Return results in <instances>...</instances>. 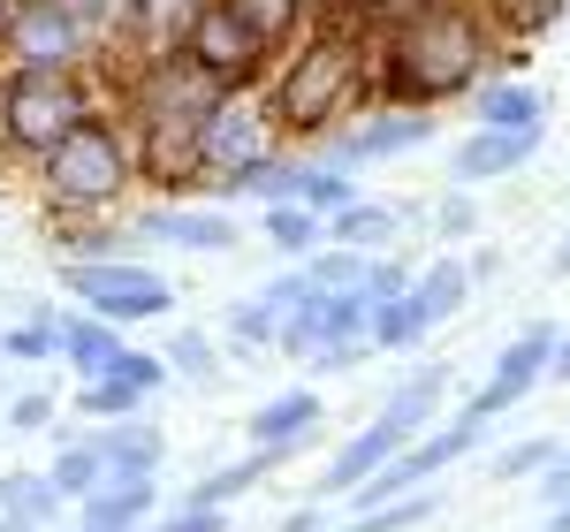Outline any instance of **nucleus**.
<instances>
[{
    "label": "nucleus",
    "instance_id": "1",
    "mask_svg": "<svg viewBox=\"0 0 570 532\" xmlns=\"http://www.w3.org/2000/svg\"><path fill=\"white\" fill-rule=\"evenodd\" d=\"M480 77H494V39L464 0H441V8H419V16L373 31V85L395 107L464 99Z\"/></svg>",
    "mask_w": 570,
    "mask_h": 532
},
{
    "label": "nucleus",
    "instance_id": "2",
    "mask_svg": "<svg viewBox=\"0 0 570 532\" xmlns=\"http://www.w3.org/2000/svg\"><path fill=\"white\" fill-rule=\"evenodd\" d=\"M365 91H373V31L357 16H312L305 31L282 46V69H274L266 107H274L282 137L312 145L335 122H351L357 107H365Z\"/></svg>",
    "mask_w": 570,
    "mask_h": 532
},
{
    "label": "nucleus",
    "instance_id": "3",
    "mask_svg": "<svg viewBox=\"0 0 570 532\" xmlns=\"http://www.w3.org/2000/svg\"><path fill=\"white\" fill-rule=\"evenodd\" d=\"M31 190L53 221H99V214H130L137 198V152H130V130L122 115H85L77 130L61 137L31 168Z\"/></svg>",
    "mask_w": 570,
    "mask_h": 532
},
{
    "label": "nucleus",
    "instance_id": "4",
    "mask_svg": "<svg viewBox=\"0 0 570 532\" xmlns=\"http://www.w3.org/2000/svg\"><path fill=\"white\" fill-rule=\"evenodd\" d=\"M85 115H99L91 69H0V168H39Z\"/></svg>",
    "mask_w": 570,
    "mask_h": 532
},
{
    "label": "nucleus",
    "instance_id": "5",
    "mask_svg": "<svg viewBox=\"0 0 570 532\" xmlns=\"http://www.w3.org/2000/svg\"><path fill=\"white\" fill-rule=\"evenodd\" d=\"M61 289L85 312L115 319L122 335L176 312V282H168L160 266H145V259H61Z\"/></svg>",
    "mask_w": 570,
    "mask_h": 532
},
{
    "label": "nucleus",
    "instance_id": "6",
    "mask_svg": "<svg viewBox=\"0 0 570 532\" xmlns=\"http://www.w3.org/2000/svg\"><path fill=\"white\" fill-rule=\"evenodd\" d=\"M441 137L434 107H395V99H381V107H365V115H351V122H335L327 137H312L305 152L312 160H327V168H373V160H403V152H426Z\"/></svg>",
    "mask_w": 570,
    "mask_h": 532
},
{
    "label": "nucleus",
    "instance_id": "7",
    "mask_svg": "<svg viewBox=\"0 0 570 532\" xmlns=\"http://www.w3.org/2000/svg\"><path fill=\"white\" fill-rule=\"evenodd\" d=\"M220 77H206L190 53H168V61H145L130 69V91H122V130H145V122H206L220 107Z\"/></svg>",
    "mask_w": 570,
    "mask_h": 532
},
{
    "label": "nucleus",
    "instance_id": "8",
    "mask_svg": "<svg viewBox=\"0 0 570 532\" xmlns=\"http://www.w3.org/2000/svg\"><path fill=\"white\" fill-rule=\"evenodd\" d=\"M274 145H289V137L274 122L266 91L259 85L220 91V107L206 115V130H198V168H206V183H220V176H236V168H252L259 152H274ZM206 183H198V190H206Z\"/></svg>",
    "mask_w": 570,
    "mask_h": 532
},
{
    "label": "nucleus",
    "instance_id": "9",
    "mask_svg": "<svg viewBox=\"0 0 570 532\" xmlns=\"http://www.w3.org/2000/svg\"><path fill=\"white\" fill-rule=\"evenodd\" d=\"M137 244H168V252H190V259H228L236 244H244V228L228 206L214 198H145L130 214Z\"/></svg>",
    "mask_w": 570,
    "mask_h": 532
},
{
    "label": "nucleus",
    "instance_id": "10",
    "mask_svg": "<svg viewBox=\"0 0 570 532\" xmlns=\"http://www.w3.org/2000/svg\"><path fill=\"white\" fill-rule=\"evenodd\" d=\"M0 69H91V39L85 23L61 0H31L8 16L0 31Z\"/></svg>",
    "mask_w": 570,
    "mask_h": 532
},
{
    "label": "nucleus",
    "instance_id": "11",
    "mask_svg": "<svg viewBox=\"0 0 570 532\" xmlns=\"http://www.w3.org/2000/svg\"><path fill=\"white\" fill-rule=\"evenodd\" d=\"M183 53L206 69V77H220L228 91H244V85H259V69H266V53L274 46L252 31V23H236L228 8H214V0H198V16H190V39H183Z\"/></svg>",
    "mask_w": 570,
    "mask_h": 532
},
{
    "label": "nucleus",
    "instance_id": "12",
    "mask_svg": "<svg viewBox=\"0 0 570 532\" xmlns=\"http://www.w3.org/2000/svg\"><path fill=\"white\" fill-rule=\"evenodd\" d=\"M556 335H563L556 319H532V327L518 335V343H502L494 373H487V388H480L472 403H464V411H472V418H487V426H494L502 411H518V403H525L532 388L548 381V351H556Z\"/></svg>",
    "mask_w": 570,
    "mask_h": 532
},
{
    "label": "nucleus",
    "instance_id": "13",
    "mask_svg": "<svg viewBox=\"0 0 570 532\" xmlns=\"http://www.w3.org/2000/svg\"><path fill=\"white\" fill-rule=\"evenodd\" d=\"M327 434V403L320 388H282V396H266L252 418H244V442L266 449L274 464H289V456H305L312 442Z\"/></svg>",
    "mask_w": 570,
    "mask_h": 532
},
{
    "label": "nucleus",
    "instance_id": "14",
    "mask_svg": "<svg viewBox=\"0 0 570 532\" xmlns=\"http://www.w3.org/2000/svg\"><path fill=\"white\" fill-rule=\"evenodd\" d=\"M540 145H548V122H532V130H464L456 137V152H449V183H502L532 168L540 160Z\"/></svg>",
    "mask_w": 570,
    "mask_h": 532
},
{
    "label": "nucleus",
    "instance_id": "15",
    "mask_svg": "<svg viewBox=\"0 0 570 532\" xmlns=\"http://www.w3.org/2000/svg\"><path fill=\"white\" fill-rule=\"evenodd\" d=\"M297 176H305V145H274V152H259L252 168H236V176L206 183L198 198H214V206H289L297 198Z\"/></svg>",
    "mask_w": 570,
    "mask_h": 532
},
{
    "label": "nucleus",
    "instance_id": "16",
    "mask_svg": "<svg viewBox=\"0 0 570 532\" xmlns=\"http://www.w3.org/2000/svg\"><path fill=\"white\" fill-rule=\"evenodd\" d=\"M160 510H168V502H160V472H153V480H115V487L85 494V502L69 510V532H145Z\"/></svg>",
    "mask_w": 570,
    "mask_h": 532
},
{
    "label": "nucleus",
    "instance_id": "17",
    "mask_svg": "<svg viewBox=\"0 0 570 532\" xmlns=\"http://www.w3.org/2000/svg\"><path fill=\"white\" fill-rule=\"evenodd\" d=\"M190 16H198V0H137L130 23H122V39H115V53H130L122 69H145V61H168V53H183V39H190Z\"/></svg>",
    "mask_w": 570,
    "mask_h": 532
},
{
    "label": "nucleus",
    "instance_id": "18",
    "mask_svg": "<svg viewBox=\"0 0 570 532\" xmlns=\"http://www.w3.org/2000/svg\"><path fill=\"white\" fill-rule=\"evenodd\" d=\"M389 456H403V434L373 418V426H357L351 442H335V456H327V472H320V487H312V494H320V502H343V494L365 487Z\"/></svg>",
    "mask_w": 570,
    "mask_h": 532
},
{
    "label": "nucleus",
    "instance_id": "19",
    "mask_svg": "<svg viewBox=\"0 0 570 532\" xmlns=\"http://www.w3.org/2000/svg\"><path fill=\"white\" fill-rule=\"evenodd\" d=\"M464 107H472V130H532V122H548V91H532L525 77H480L464 91Z\"/></svg>",
    "mask_w": 570,
    "mask_h": 532
},
{
    "label": "nucleus",
    "instance_id": "20",
    "mask_svg": "<svg viewBox=\"0 0 570 532\" xmlns=\"http://www.w3.org/2000/svg\"><path fill=\"white\" fill-rule=\"evenodd\" d=\"M99 449H107V472L115 480H153L160 464H168V434L153 426V411H130V418H115V426H91Z\"/></svg>",
    "mask_w": 570,
    "mask_h": 532
},
{
    "label": "nucleus",
    "instance_id": "21",
    "mask_svg": "<svg viewBox=\"0 0 570 532\" xmlns=\"http://www.w3.org/2000/svg\"><path fill=\"white\" fill-rule=\"evenodd\" d=\"M441 396H449V365H419V373H403L389 388V403L373 411L381 426H395L403 442H419L426 426H441Z\"/></svg>",
    "mask_w": 570,
    "mask_h": 532
},
{
    "label": "nucleus",
    "instance_id": "22",
    "mask_svg": "<svg viewBox=\"0 0 570 532\" xmlns=\"http://www.w3.org/2000/svg\"><path fill=\"white\" fill-rule=\"evenodd\" d=\"M403 228H411V206L357 198V206H343V214L327 221V244H343V252H357V259H381V252L403 244Z\"/></svg>",
    "mask_w": 570,
    "mask_h": 532
},
{
    "label": "nucleus",
    "instance_id": "23",
    "mask_svg": "<svg viewBox=\"0 0 570 532\" xmlns=\"http://www.w3.org/2000/svg\"><path fill=\"white\" fill-rule=\"evenodd\" d=\"M122 343H130V335H122L115 319H99V312H85V305H61V365H69L77 381H99Z\"/></svg>",
    "mask_w": 570,
    "mask_h": 532
},
{
    "label": "nucleus",
    "instance_id": "24",
    "mask_svg": "<svg viewBox=\"0 0 570 532\" xmlns=\"http://www.w3.org/2000/svg\"><path fill=\"white\" fill-rule=\"evenodd\" d=\"M464 297H472V274H464V259H456V252H441V259H426L419 274H411V312L426 319V335H434L441 319H456V312H464Z\"/></svg>",
    "mask_w": 570,
    "mask_h": 532
},
{
    "label": "nucleus",
    "instance_id": "25",
    "mask_svg": "<svg viewBox=\"0 0 570 532\" xmlns=\"http://www.w3.org/2000/svg\"><path fill=\"white\" fill-rule=\"evenodd\" d=\"M46 480L61 487V502L77 510L85 494H99V487H115V472H107V449H99V434H69V442L53 449V464H46Z\"/></svg>",
    "mask_w": 570,
    "mask_h": 532
},
{
    "label": "nucleus",
    "instance_id": "26",
    "mask_svg": "<svg viewBox=\"0 0 570 532\" xmlns=\"http://www.w3.org/2000/svg\"><path fill=\"white\" fill-rule=\"evenodd\" d=\"M274 472H282V464H274L266 449H244L236 464H214V472H206L198 487H183L176 502H190V510H236V502L259 487V480H274Z\"/></svg>",
    "mask_w": 570,
    "mask_h": 532
},
{
    "label": "nucleus",
    "instance_id": "27",
    "mask_svg": "<svg viewBox=\"0 0 570 532\" xmlns=\"http://www.w3.org/2000/svg\"><path fill=\"white\" fill-rule=\"evenodd\" d=\"M53 259H137V228L122 214L99 221H53Z\"/></svg>",
    "mask_w": 570,
    "mask_h": 532
},
{
    "label": "nucleus",
    "instance_id": "28",
    "mask_svg": "<svg viewBox=\"0 0 570 532\" xmlns=\"http://www.w3.org/2000/svg\"><path fill=\"white\" fill-rule=\"evenodd\" d=\"M259 236H266V252H274V259L297 266V259H312V252L327 244V221H320L312 206L289 198V206H259Z\"/></svg>",
    "mask_w": 570,
    "mask_h": 532
},
{
    "label": "nucleus",
    "instance_id": "29",
    "mask_svg": "<svg viewBox=\"0 0 570 532\" xmlns=\"http://www.w3.org/2000/svg\"><path fill=\"white\" fill-rule=\"evenodd\" d=\"M0 365H61V305H23V319L0 335Z\"/></svg>",
    "mask_w": 570,
    "mask_h": 532
},
{
    "label": "nucleus",
    "instance_id": "30",
    "mask_svg": "<svg viewBox=\"0 0 570 532\" xmlns=\"http://www.w3.org/2000/svg\"><path fill=\"white\" fill-rule=\"evenodd\" d=\"M0 518H31L39 532H61L69 502H61V487H53L46 472H8V480H0Z\"/></svg>",
    "mask_w": 570,
    "mask_h": 532
},
{
    "label": "nucleus",
    "instance_id": "31",
    "mask_svg": "<svg viewBox=\"0 0 570 532\" xmlns=\"http://www.w3.org/2000/svg\"><path fill=\"white\" fill-rule=\"evenodd\" d=\"M214 8H228L236 23H252V31H259L274 53H282V46H289V39L312 23V16H320V0H214Z\"/></svg>",
    "mask_w": 570,
    "mask_h": 532
},
{
    "label": "nucleus",
    "instance_id": "32",
    "mask_svg": "<svg viewBox=\"0 0 570 532\" xmlns=\"http://www.w3.org/2000/svg\"><path fill=\"white\" fill-rule=\"evenodd\" d=\"M365 343H373V351H389V357L426 343V319L411 312V289H403V297H373V312H365Z\"/></svg>",
    "mask_w": 570,
    "mask_h": 532
},
{
    "label": "nucleus",
    "instance_id": "33",
    "mask_svg": "<svg viewBox=\"0 0 570 532\" xmlns=\"http://www.w3.org/2000/svg\"><path fill=\"white\" fill-rule=\"evenodd\" d=\"M220 335H228V351L259 357V351H274V335H282V312H274L259 289H252V297H236V305L220 312Z\"/></svg>",
    "mask_w": 570,
    "mask_h": 532
},
{
    "label": "nucleus",
    "instance_id": "34",
    "mask_svg": "<svg viewBox=\"0 0 570 532\" xmlns=\"http://www.w3.org/2000/svg\"><path fill=\"white\" fill-rule=\"evenodd\" d=\"M365 190H357V176L351 168H327V160H312L305 152V176H297V206H312L320 221H335L343 206H357Z\"/></svg>",
    "mask_w": 570,
    "mask_h": 532
},
{
    "label": "nucleus",
    "instance_id": "35",
    "mask_svg": "<svg viewBox=\"0 0 570 532\" xmlns=\"http://www.w3.org/2000/svg\"><path fill=\"white\" fill-rule=\"evenodd\" d=\"M145 411L130 381H115V373H99V381H77V426H115V418H130Z\"/></svg>",
    "mask_w": 570,
    "mask_h": 532
},
{
    "label": "nucleus",
    "instance_id": "36",
    "mask_svg": "<svg viewBox=\"0 0 570 532\" xmlns=\"http://www.w3.org/2000/svg\"><path fill=\"white\" fill-rule=\"evenodd\" d=\"M160 357H168V373H176V381H214V373H220V365H214L220 351H214V335H206V327H176Z\"/></svg>",
    "mask_w": 570,
    "mask_h": 532
},
{
    "label": "nucleus",
    "instance_id": "37",
    "mask_svg": "<svg viewBox=\"0 0 570 532\" xmlns=\"http://www.w3.org/2000/svg\"><path fill=\"white\" fill-rule=\"evenodd\" d=\"M107 373H115V381H130V388H137L145 403H153L160 388H168V381H176V373H168V357H160V351H137V343H122Z\"/></svg>",
    "mask_w": 570,
    "mask_h": 532
},
{
    "label": "nucleus",
    "instance_id": "38",
    "mask_svg": "<svg viewBox=\"0 0 570 532\" xmlns=\"http://www.w3.org/2000/svg\"><path fill=\"white\" fill-rule=\"evenodd\" d=\"M61 8H69L77 23H85L91 53H99V46H115V39H122V23H130V8H137V0H61Z\"/></svg>",
    "mask_w": 570,
    "mask_h": 532
},
{
    "label": "nucleus",
    "instance_id": "39",
    "mask_svg": "<svg viewBox=\"0 0 570 532\" xmlns=\"http://www.w3.org/2000/svg\"><path fill=\"white\" fill-rule=\"evenodd\" d=\"M556 456H563V442H548V434H532V442H510L502 456H494V480H502V487H510V480H540Z\"/></svg>",
    "mask_w": 570,
    "mask_h": 532
},
{
    "label": "nucleus",
    "instance_id": "40",
    "mask_svg": "<svg viewBox=\"0 0 570 532\" xmlns=\"http://www.w3.org/2000/svg\"><path fill=\"white\" fill-rule=\"evenodd\" d=\"M434 228H441V244H472V236H480V198H472L464 183H456V190H441Z\"/></svg>",
    "mask_w": 570,
    "mask_h": 532
},
{
    "label": "nucleus",
    "instance_id": "41",
    "mask_svg": "<svg viewBox=\"0 0 570 532\" xmlns=\"http://www.w3.org/2000/svg\"><path fill=\"white\" fill-rule=\"evenodd\" d=\"M259 297H266L274 312H282V319H289V312H297V305L312 297V274H305V259H297V266H282L274 282H259Z\"/></svg>",
    "mask_w": 570,
    "mask_h": 532
},
{
    "label": "nucleus",
    "instance_id": "42",
    "mask_svg": "<svg viewBox=\"0 0 570 532\" xmlns=\"http://www.w3.org/2000/svg\"><path fill=\"white\" fill-rule=\"evenodd\" d=\"M145 532H228V510H190V502H168Z\"/></svg>",
    "mask_w": 570,
    "mask_h": 532
},
{
    "label": "nucleus",
    "instance_id": "43",
    "mask_svg": "<svg viewBox=\"0 0 570 532\" xmlns=\"http://www.w3.org/2000/svg\"><path fill=\"white\" fill-rule=\"evenodd\" d=\"M46 426H53V396L46 388H23L8 403V434H46Z\"/></svg>",
    "mask_w": 570,
    "mask_h": 532
},
{
    "label": "nucleus",
    "instance_id": "44",
    "mask_svg": "<svg viewBox=\"0 0 570 532\" xmlns=\"http://www.w3.org/2000/svg\"><path fill=\"white\" fill-rule=\"evenodd\" d=\"M419 8H441V0H357L351 16L365 31H381V23H403V16H419Z\"/></svg>",
    "mask_w": 570,
    "mask_h": 532
},
{
    "label": "nucleus",
    "instance_id": "45",
    "mask_svg": "<svg viewBox=\"0 0 570 532\" xmlns=\"http://www.w3.org/2000/svg\"><path fill=\"white\" fill-rule=\"evenodd\" d=\"M540 510H570V464H563V456L540 472Z\"/></svg>",
    "mask_w": 570,
    "mask_h": 532
},
{
    "label": "nucleus",
    "instance_id": "46",
    "mask_svg": "<svg viewBox=\"0 0 570 532\" xmlns=\"http://www.w3.org/2000/svg\"><path fill=\"white\" fill-rule=\"evenodd\" d=\"M282 532H327V502L312 494V502H297L289 518H282Z\"/></svg>",
    "mask_w": 570,
    "mask_h": 532
},
{
    "label": "nucleus",
    "instance_id": "47",
    "mask_svg": "<svg viewBox=\"0 0 570 532\" xmlns=\"http://www.w3.org/2000/svg\"><path fill=\"white\" fill-rule=\"evenodd\" d=\"M464 274H472V289H480V282H494V274H502V252H494V244H480V252L464 259Z\"/></svg>",
    "mask_w": 570,
    "mask_h": 532
},
{
    "label": "nucleus",
    "instance_id": "48",
    "mask_svg": "<svg viewBox=\"0 0 570 532\" xmlns=\"http://www.w3.org/2000/svg\"><path fill=\"white\" fill-rule=\"evenodd\" d=\"M548 381L570 388V335H556V351H548Z\"/></svg>",
    "mask_w": 570,
    "mask_h": 532
},
{
    "label": "nucleus",
    "instance_id": "49",
    "mask_svg": "<svg viewBox=\"0 0 570 532\" xmlns=\"http://www.w3.org/2000/svg\"><path fill=\"white\" fill-rule=\"evenodd\" d=\"M548 274H570V236L556 244V259H548Z\"/></svg>",
    "mask_w": 570,
    "mask_h": 532
},
{
    "label": "nucleus",
    "instance_id": "50",
    "mask_svg": "<svg viewBox=\"0 0 570 532\" xmlns=\"http://www.w3.org/2000/svg\"><path fill=\"white\" fill-rule=\"evenodd\" d=\"M0 532H39V525L31 518H0Z\"/></svg>",
    "mask_w": 570,
    "mask_h": 532
},
{
    "label": "nucleus",
    "instance_id": "51",
    "mask_svg": "<svg viewBox=\"0 0 570 532\" xmlns=\"http://www.w3.org/2000/svg\"><path fill=\"white\" fill-rule=\"evenodd\" d=\"M8 16H16V0H0V31H8Z\"/></svg>",
    "mask_w": 570,
    "mask_h": 532
},
{
    "label": "nucleus",
    "instance_id": "52",
    "mask_svg": "<svg viewBox=\"0 0 570 532\" xmlns=\"http://www.w3.org/2000/svg\"><path fill=\"white\" fill-rule=\"evenodd\" d=\"M563 464H570V442H563Z\"/></svg>",
    "mask_w": 570,
    "mask_h": 532
},
{
    "label": "nucleus",
    "instance_id": "53",
    "mask_svg": "<svg viewBox=\"0 0 570 532\" xmlns=\"http://www.w3.org/2000/svg\"><path fill=\"white\" fill-rule=\"evenodd\" d=\"M16 8H31V0H16Z\"/></svg>",
    "mask_w": 570,
    "mask_h": 532
},
{
    "label": "nucleus",
    "instance_id": "54",
    "mask_svg": "<svg viewBox=\"0 0 570 532\" xmlns=\"http://www.w3.org/2000/svg\"><path fill=\"white\" fill-rule=\"evenodd\" d=\"M563 16H570V0H563Z\"/></svg>",
    "mask_w": 570,
    "mask_h": 532
}]
</instances>
